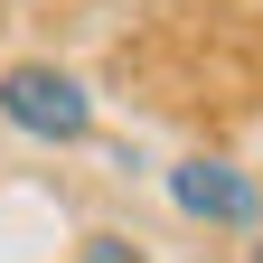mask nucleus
Here are the masks:
<instances>
[{"mask_svg": "<svg viewBox=\"0 0 263 263\" xmlns=\"http://www.w3.org/2000/svg\"><path fill=\"white\" fill-rule=\"evenodd\" d=\"M170 197H179V216H207V226H254L263 216V188L235 170V160H179Z\"/></svg>", "mask_w": 263, "mask_h": 263, "instance_id": "nucleus-2", "label": "nucleus"}, {"mask_svg": "<svg viewBox=\"0 0 263 263\" xmlns=\"http://www.w3.org/2000/svg\"><path fill=\"white\" fill-rule=\"evenodd\" d=\"M76 254H85V263H151V254H141V245H122V235H85V245H76Z\"/></svg>", "mask_w": 263, "mask_h": 263, "instance_id": "nucleus-3", "label": "nucleus"}, {"mask_svg": "<svg viewBox=\"0 0 263 263\" xmlns=\"http://www.w3.org/2000/svg\"><path fill=\"white\" fill-rule=\"evenodd\" d=\"M0 122L28 132V141H85L94 132V94L66 66H10L0 76Z\"/></svg>", "mask_w": 263, "mask_h": 263, "instance_id": "nucleus-1", "label": "nucleus"}, {"mask_svg": "<svg viewBox=\"0 0 263 263\" xmlns=\"http://www.w3.org/2000/svg\"><path fill=\"white\" fill-rule=\"evenodd\" d=\"M254 263H263V245H254Z\"/></svg>", "mask_w": 263, "mask_h": 263, "instance_id": "nucleus-4", "label": "nucleus"}]
</instances>
